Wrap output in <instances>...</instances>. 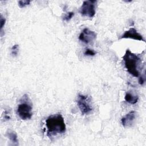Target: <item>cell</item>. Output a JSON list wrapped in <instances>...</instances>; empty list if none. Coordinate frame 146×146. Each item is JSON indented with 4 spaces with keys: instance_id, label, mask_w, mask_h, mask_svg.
<instances>
[{
    "instance_id": "obj_10",
    "label": "cell",
    "mask_w": 146,
    "mask_h": 146,
    "mask_svg": "<svg viewBox=\"0 0 146 146\" xmlns=\"http://www.w3.org/2000/svg\"><path fill=\"white\" fill-rule=\"evenodd\" d=\"M7 137L9 138V139L11 141L14 145H18V136L15 131L11 129H7L6 135Z\"/></svg>"
},
{
    "instance_id": "obj_11",
    "label": "cell",
    "mask_w": 146,
    "mask_h": 146,
    "mask_svg": "<svg viewBox=\"0 0 146 146\" xmlns=\"http://www.w3.org/2000/svg\"><path fill=\"white\" fill-rule=\"evenodd\" d=\"M19 52V45L14 44L11 48V55L13 56H17Z\"/></svg>"
},
{
    "instance_id": "obj_7",
    "label": "cell",
    "mask_w": 146,
    "mask_h": 146,
    "mask_svg": "<svg viewBox=\"0 0 146 146\" xmlns=\"http://www.w3.org/2000/svg\"><path fill=\"white\" fill-rule=\"evenodd\" d=\"M127 38L145 42V39H144L143 35L139 33L134 27H131L128 30L125 31L124 33L119 38L120 39Z\"/></svg>"
},
{
    "instance_id": "obj_5",
    "label": "cell",
    "mask_w": 146,
    "mask_h": 146,
    "mask_svg": "<svg viewBox=\"0 0 146 146\" xmlns=\"http://www.w3.org/2000/svg\"><path fill=\"white\" fill-rule=\"evenodd\" d=\"M96 1H84L79 9V13L83 17L93 18L96 13Z\"/></svg>"
},
{
    "instance_id": "obj_9",
    "label": "cell",
    "mask_w": 146,
    "mask_h": 146,
    "mask_svg": "<svg viewBox=\"0 0 146 146\" xmlns=\"http://www.w3.org/2000/svg\"><path fill=\"white\" fill-rule=\"evenodd\" d=\"M124 99L126 102L131 104H135L139 100V96L136 94H134L131 92H126Z\"/></svg>"
},
{
    "instance_id": "obj_12",
    "label": "cell",
    "mask_w": 146,
    "mask_h": 146,
    "mask_svg": "<svg viewBox=\"0 0 146 146\" xmlns=\"http://www.w3.org/2000/svg\"><path fill=\"white\" fill-rule=\"evenodd\" d=\"M30 3H31V1H29V0H22V1H19L18 2V6L20 8L25 7L26 6L30 5Z\"/></svg>"
},
{
    "instance_id": "obj_16",
    "label": "cell",
    "mask_w": 146,
    "mask_h": 146,
    "mask_svg": "<svg viewBox=\"0 0 146 146\" xmlns=\"http://www.w3.org/2000/svg\"><path fill=\"white\" fill-rule=\"evenodd\" d=\"M0 23H1V30L2 31V29L5 24V22H6V19L5 18H3L2 17V15H1V20H0Z\"/></svg>"
},
{
    "instance_id": "obj_14",
    "label": "cell",
    "mask_w": 146,
    "mask_h": 146,
    "mask_svg": "<svg viewBox=\"0 0 146 146\" xmlns=\"http://www.w3.org/2000/svg\"><path fill=\"white\" fill-rule=\"evenodd\" d=\"M96 51L90 48H87L84 51V55L86 56H94L96 55Z\"/></svg>"
},
{
    "instance_id": "obj_15",
    "label": "cell",
    "mask_w": 146,
    "mask_h": 146,
    "mask_svg": "<svg viewBox=\"0 0 146 146\" xmlns=\"http://www.w3.org/2000/svg\"><path fill=\"white\" fill-rule=\"evenodd\" d=\"M139 83L140 85H143L145 83V74L144 73L143 75H141V76H139Z\"/></svg>"
},
{
    "instance_id": "obj_2",
    "label": "cell",
    "mask_w": 146,
    "mask_h": 146,
    "mask_svg": "<svg viewBox=\"0 0 146 146\" xmlns=\"http://www.w3.org/2000/svg\"><path fill=\"white\" fill-rule=\"evenodd\" d=\"M122 58L128 72L134 77L140 76L142 63L141 58L132 52L129 49H127Z\"/></svg>"
},
{
    "instance_id": "obj_13",
    "label": "cell",
    "mask_w": 146,
    "mask_h": 146,
    "mask_svg": "<svg viewBox=\"0 0 146 146\" xmlns=\"http://www.w3.org/2000/svg\"><path fill=\"white\" fill-rule=\"evenodd\" d=\"M74 12H72V11L68 12L63 17V20L64 21L68 22V21H69L71 19V18L74 17Z\"/></svg>"
},
{
    "instance_id": "obj_3",
    "label": "cell",
    "mask_w": 146,
    "mask_h": 146,
    "mask_svg": "<svg viewBox=\"0 0 146 146\" xmlns=\"http://www.w3.org/2000/svg\"><path fill=\"white\" fill-rule=\"evenodd\" d=\"M32 110L33 106L28 95H24L17 106V114L22 120H30L33 116Z\"/></svg>"
},
{
    "instance_id": "obj_8",
    "label": "cell",
    "mask_w": 146,
    "mask_h": 146,
    "mask_svg": "<svg viewBox=\"0 0 146 146\" xmlns=\"http://www.w3.org/2000/svg\"><path fill=\"white\" fill-rule=\"evenodd\" d=\"M136 112L135 111H131L124 116L121 119L122 125L125 128L132 127L136 118Z\"/></svg>"
},
{
    "instance_id": "obj_6",
    "label": "cell",
    "mask_w": 146,
    "mask_h": 146,
    "mask_svg": "<svg viewBox=\"0 0 146 146\" xmlns=\"http://www.w3.org/2000/svg\"><path fill=\"white\" fill-rule=\"evenodd\" d=\"M96 38V33L88 28H84L79 35V39L85 44L92 43Z\"/></svg>"
},
{
    "instance_id": "obj_1",
    "label": "cell",
    "mask_w": 146,
    "mask_h": 146,
    "mask_svg": "<svg viewBox=\"0 0 146 146\" xmlns=\"http://www.w3.org/2000/svg\"><path fill=\"white\" fill-rule=\"evenodd\" d=\"M45 128L46 135L50 138L64 133L66 125L63 116L56 113L47 117L45 120Z\"/></svg>"
},
{
    "instance_id": "obj_4",
    "label": "cell",
    "mask_w": 146,
    "mask_h": 146,
    "mask_svg": "<svg viewBox=\"0 0 146 146\" xmlns=\"http://www.w3.org/2000/svg\"><path fill=\"white\" fill-rule=\"evenodd\" d=\"M76 103L82 115H88L93 111L91 98L87 95L79 94Z\"/></svg>"
}]
</instances>
